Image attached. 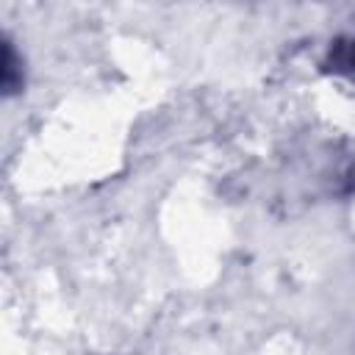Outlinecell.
Listing matches in <instances>:
<instances>
[{"instance_id": "1", "label": "cell", "mask_w": 355, "mask_h": 355, "mask_svg": "<svg viewBox=\"0 0 355 355\" xmlns=\"http://www.w3.org/2000/svg\"><path fill=\"white\" fill-rule=\"evenodd\" d=\"M324 69H333L338 75L355 78V36L333 42V47H330V53L324 58Z\"/></svg>"}, {"instance_id": "2", "label": "cell", "mask_w": 355, "mask_h": 355, "mask_svg": "<svg viewBox=\"0 0 355 355\" xmlns=\"http://www.w3.org/2000/svg\"><path fill=\"white\" fill-rule=\"evenodd\" d=\"M19 86H22V61L17 58L14 44L6 39V44H3V89H6V94H14Z\"/></svg>"}]
</instances>
